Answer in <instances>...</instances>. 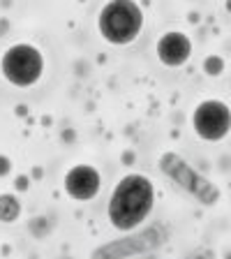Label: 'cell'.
Returning a JSON list of instances; mask_svg holds the SVG:
<instances>
[{
  "label": "cell",
  "instance_id": "1",
  "mask_svg": "<svg viewBox=\"0 0 231 259\" xmlns=\"http://www.w3.org/2000/svg\"><path fill=\"white\" fill-rule=\"evenodd\" d=\"M155 208V183L144 174H125L107 204L109 222L116 232H134Z\"/></svg>",
  "mask_w": 231,
  "mask_h": 259
},
{
  "label": "cell",
  "instance_id": "2",
  "mask_svg": "<svg viewBox=\"0 0 231 259\" xmlns=\"http://www.w3.org/2000/svg\"><path fill=\"white\" fill-rule=\"evenodd\" d=\"M144 21V10L136 0H109L97 14V32L113 47H127L139 39Z\"/></svg>",
  "mask_w": 231,
  "mask_h": 259
},
{
  "label": "cell",
  "instance_id": "3",
  "mask_svg": "<svg viewBox=\"0 0 231 259\" xmlns=\"http://www.w3.org/2000/svg\"><path fill=\"white\" fill-rule=\"evenodd\" d=\"M160 171L171 181L173 185L188 192L192 199H197L201 206H215L220 201L222 192L210 178H206L204 174H199L197 169L190 164L185 157H180L178 153L167 151L160 155Z\"/></svg>",
  "mask_w": 231,
  "mask_h": 259
},
{
  "label": "cell",
  "instance_id": "4",
  "mask_svg": "<svg viewBox=\"0 0 231 259\" xmlns=\"http://www.w3.org/2000/svg\"><path fill=\"white\" fill-rule=\"evenodd\" d=\"M47 60L35 44L19 42L7 49L0 58V74L16 88H32L42 79Z\"/></svg>",
  "mask_w": 231,
  "mask_h": 259
},
{
  "label": "cell",
  "instance_id": "5",
  "mask_svg": "<svg viewBox=\"0 0 231 259\" xmlns=\"http://www.w3.org/2000/svg\"><path fill=\"white\" fill-rule=\"evenodd\" d=\"M192 130L201 141L220 144L231 132V107L222 100H204L192 111Z\"/></svg>",
  "mask_w": 231,
  "mask_h": 259
},
{
  "label": "cell",
  "instance_id": "6",
  "mask_svg": "<svg viewBox=\"0 0 231 259\" xmlns=\"http://www.w3.org/2000/svg\"><path fill=\"white\" fill-rule=\"evenodd\" d=\"M167 241V234L162 229V225H153L148 229H141V232H129L127 238H118V241H111L102 248H97L90 254V259H129L136 257V254H146L153 252Z\"/></svg>",
  "mask_w": 231,
  "mask_h": 259
},
{
  "label": "cell",
  "instance_id": "7",
  "mask_svg": "<svg viewBox=\"0 0 231 259\" xmlns=\"http://www.w3.org/2000/svg\"><path fill=\"white\" fill-rule=\"evenodd\" d=\"M67 197L74 201H93L102 190V174L93 164H74L63 178Z\"/></svg>",
  "mask_w": 231,
  "mask_h": 259
},
{
  "label": "cell",
  "instance_id": "8",
  "mask_svg": "<svg viewBox=\"0 0 231 259\" xmlns=\"http://www.w3.org/2000/svg\"><path fill=\"white\" fill-rule=\"evenodd\" d=\"M155 56L164 67H183L192 58V39L183 30H169L164 32L155 44Z\"/></svg>",
  "mask_w": 231,
  "mask_h": 259
},
{
  "label": "cell",
  "instance_id": "9",
  "mask_svg": "<svg viewBox=\"0 0 231 259\" xmlns=\"http://www.w3.org/2000/svg\"><path fill=\"white\" fill-rule=\"evenodd\" d=\"M21 215V201L14 194H0V222L12 225Z\"/></svg>",
  "mask_w": 231,
  "mask_h": 259
},
{
  "label": "cell",
  "instance_id": "10",
  "mask_svg": "<svg viewBox=\"0 0 231 259\" xmlns=\"http://www.w3.org/2000/svg\"><path fill=\"white\" fill-rule=\"evenodd\" d=\"M201 67H204V72L208 76H220L222 72H224V60H222L220 56H215V54H213V56H206Z\"/></svg>",
  "mask_w": 231,
  "mask_h": 259
},
{
  "label": "cell",
  "instance_id": "11",
  "mask_svg": "<svg viewBox=\"0 0 231 259\" xmlns=\"http://www.w3.org/2000/svg\"><path fill=\"white\" fill-rule=\"evenodd\" d=\"M10 169H12L10 160H7L5 155H0V176H7V174H10Z\"/></svg>",
  "mask_w": 231,
  "mask_h": 259
},
{
  "label": "cell",
  "instance_id": "12",
  "mask_svg": "<svg viewBox=\"0 0 231 259\" xmlns=\"http://www.w3.org/2000/svg\"><path fill=\"white\" fill-rule=\"evenodd\" d=\"M224 7H226V12L231 14V0H224Z\"/></svg>",
  "mask_w": 231,
  "mask_h": 259
}]
</instances>
